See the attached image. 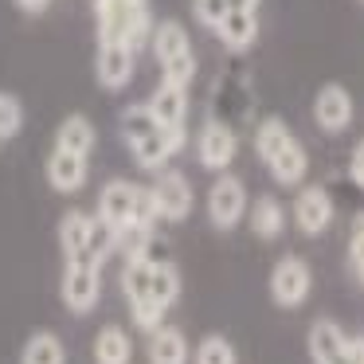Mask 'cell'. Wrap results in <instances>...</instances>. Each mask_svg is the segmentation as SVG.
I'll return each mask as SVG.
<instances>
[{
  "mask_svg": "<svg viewBox=\"0 0 364 364\" xmlns=\"http://www.w3.org/2000/svg\"><path fill=\"white\" fill-rule=\"evenodd\" d=\"M98 16V40H118L141 51L153 36L149 0H95Z\"/></svg>",
  "mask_w": 364,
  "mask_h": 364,
  "instance_id": "1",
  "label": "cell"
},
{
  "mask_svg": "<svg viewBox=\"0 0 364 364\" xmlns=\"http://www.w3.org/2000/svg\"><path fill=\"white\" fill-rule=\"evenodd\" d=\"M149 43H153V55L161 59V75H165V82L188 87L192 75H196V55H192V43H188V36H184V28L173 24V20H165V24L153 28Z\"/></svg>",
  "mask_w": 364,
  "mask_h": 364,
  "instance_id": "2",
  "label": "cell"
},
{
  "mask_svg": "<svg viewBox=\"0 0 364 364\" xmlns=\"http://www.w3.org/2000/svg\"><path fill=\"white\" fill-rule=\"evenodd\" d=\"M59 294H63L71 314H90L98 306V294H102V262L87 259V255L82 259H67Z\"/></svg>",
  "mask_w": 364,
  "mask_h": 364,
  "instance_id": "3",
  "label": "cell"
},
{
  "mask_svg": "<svg viewBox=\"0 0 364 364\" xmlns=\"http://www.w3.org/2000/svg\"><path fill=\"white\" fill-rule=\"evenodd\" d=\"M309 290H314V270H309L306 259L286 255V259L274 262V270H270V298H274V306L298 309L309 298Z\"/></svg>",
  "mask_w": 364,
  "mask_h": 364,
  "instance_id": "4",
  "label": "cell"
},
{
  "mask_svg": "<svg viewBox=\"0 0 364 364\" xmlns=\"http://www.w3.org/2000/svg\"><path fill=\"white\" fill-rule=\"evenodd\" d=\"M208 215L220 231H231L247 215V188L239 176H220L208 192Z\"/></svg>",
  "mask_w": 364,
  "mask_h": 364,
  "instance_id": "5",
  "label": "cell"
},
{
  "mask_svg": "<svg viewBox=\"0 0 364 364\" xmlns=\"http://www.w3.org/2000/svg\"><path fill=\"white\" fill-rule=\"evenodd\" d=\"M153 204H157V220H188L192 212V184L184 181L181 173H161L157 184H153Z\"/></svg>",
  "mask_w": 364,
  "mask_h": 364,
  "instance_id": "6",
  "label": "cell"
},
{
  "mask_svg": "<svg viewBox=\"0 0 364 364\" xmlns=\"http://www.w3.org/2000/svg\"><path fill=\"white\" fill-rule=\"evenodd\" d=\"M134 55L137 51L129 43H118V40H98V82L106 90H122L129 79H134Z\"/></svg>",
  "mask_w": 364,
  "mask_h": 364,
  "instance_id": "7",
  "label": "cell"
},
{
  "mask_svg": "<svg viewBox=\"0 0 364 364\" xmlns=\"http://www.w3.org/2000/svg\"><path fill=\"white\" fill-rule=\"evenodd\" d=\"M134 200H137V184L129 181H110L102 192H98V220L114 231L134 228Z\"/></svg>",
  "mask_w": 364,
  "mask_h": 364,
  "instance_id": "8",
  "label": "cell"
},
{
  "mask_svg": "<svg viewBox=\"0 0 364 364\" xmlns=\"http://www.w3.org/2000/svg\"><path fill=\"white\" fill-rule=\"evenodd\" d=\"M235 129L223 126V122H208L204 129H200V141H196V157L204 168H212V173H223V168L235 161Z\"/></svg>",
  "mask_w": 364,
  "mask_h": 364,
  "instance_id": "9",
  "label": "cell"
},
{
  "mask_svg": "<svg viewBox=\"0 0 364 364\" xmlns=\"http://www.w3.org/2000/svg\"><path fill=\"white\" fill-rule=\"evenodd\" d=\"M294 223H298V231H306V235H321L333 223V200L321 184H309V188H301L298 196H294Z\"/></svg>",
  "mask_w": 364,
  "mask_h": 364,
  "instance_id": "10",
  "label": "cell"
},
{
  "mask_svg": "<svg viewBox=\"0 0 364 364\" xmlns=\"http://www.w3.org/2000/svg\"><path fill=\"white\" fill-rule=\"evenodd\" d=\"M145 106H149V114L168 129V134L184 137V118H188V87H176V82H161V87L153 90V98H149Z\"/></svg>",
  "mask_w": 364,
  "mask_h": 364,
  "instance_id": "11",
  "label": "cell"
},
{
  "mask_svg": "<svg viewBox=\"0 0 364 364\" xmlns=\"http://www.w3.org/2000/svg\"><path fill=\"white\" fill-rule=\"evenodd\" d=\"M314 122L325 129V134H345L348 122H353V98H348V90L337 87V82H329V87L317 90Z\"/></svg>",
  "mask_w": 364,
  "mask_h": 364,
  "instance_id": "12",
  "label": "cell"
},
{
  "mask_svg": "<svg viewBox=\"0 0 364 364\" xmlns=\"http://www.w3.org/2000/svg\"><path fill=\"white\" fill-rule=\"evenodd\" d=\"M345 348H348V337L337 321L317 317L309 325V356H314V364H345Z\"/></svg>",
  "mask_w": 364,
  "mask_h": 364,
  "instance_id": "13",
  "label": "cell"
},
{
  "mask_svg": "<svg viewBox=\"0 0 364 364\" xmlns=\"http://www.w3.org/2000/svg\"><path fill=\"white\" fill-rule=\"evenodd\" d=\"M82 181H87V157L55 145V153L48 157V184L55 192H79Z\"/></svg>",
  "mask_w": 364,
  "mask_h": 364,
  "instance_id": "14",
  "label": "cell"
},
{
  "mask_svg": "<svg viewBox=\"0 0 364 364\" xmlns=\"http://www.w3.org/2000/svg\"><path fill=\"white\" fill-rule=\"evenodd\" d=\"M215 36H220L223 48L231 51H247L255 43V36H259V16H255L251 9H228V16L220 20V24L212 28Z\"/></svg>",
  "mask_w": 364,
  "mask_h": 364,
  "instance_id": "15",
  "label": "cell"
},
{
  "mask_svg": "<svg viewBox=\"0 0 364 364\" xmlns=\"http://www.w3.org/2000/svg\"><path fill=\"white\" fill-rule=\"evenodd\" d=\"M149 364H188V341H184L181 329H173V325H157V329L149 333Z\"/></svg>",
  "mask_w": 364,
  "mask_h": 364,
  "instance_id": "16",
  "label": "cell"
},
{
  "mask_svg": "<svg viewBox=\"0 0 364 364\" xmlns=\"http://www.w3.org/2000/svg\"><path fill=\"white\" fill-rule=\"evenodd\" d=\"M267 168H270V176H274L278 184H301L306 181V168H309V157H306V149L298 145V137H290V141L282 145V149L274 153V157L267 161Z\"/></svg>",
  "mask_w": 364,
  "mask_h": 364,
  "instance_id": "17",
  "label": "cell"
},
{
  "mask_svg": "<svg viewBox=\"0 0 364 364\" xmlns=\"http://www.w3.org/2000/svg\"><path fill=\"white\" fill-rule=\"evenodd\" d=\"M134 360V341L122 325H102L95 337V364H129Z\"/></svg>",
  "mask_w": 364,
  "mask_h": 364,
  "instance_id": "18",
  "label": "cell"
},
{
  "mask_svg": "<svg viewBox=\"0 0 364 364\" xmlns=\"http://www.w3.org/2000/svg\"><path fill=\"white\" fill-rule=\"evenodd\" d=\"M87 239H90V215L87 212H67L59 220V247H63V262L67 259H82L87 255ZM90 259V255H87Z\"/></svg>",
  "mask_w": 364,
  "mask_h": 364,
  "instance_id": "19",
  "label": "cell"
},
{
  "mask_svg": "<svg viewBox=\"0 0 364 364\" xmlns=\"http://www.w3.org/2000/svg\"><path fill=\"white\" fill-rule=\"evenodd\" d=\"M251 231L259 239H278L286 231V208L274 196H259L251 204Z\"/></svg>",
  "mask_w": 364,
  "mask_h": 364,
  "instance_id": "20",
  "label": "cell"
},
{
  "mask_svg": "<svg viewBox=\"0 0 364 364\" xmlns=\"http://www.w3.org/2000/svg\"><path fill=\"white\" fill-rule=\"evenodd\" d=\"M20 364H67V348L51 329H40L28 337L24 353H20Z\"/></svg>",
  "mask_w": 364,
  "mask_h": 364,
  "instance_id": "21",
  "label": "cell"
},
{
  "mask_svg": "<svg viewBox=\"0 0 364 364\" xmlns=\"http://www.w3.org/2000/svg\"><path fill=\"white\" fill-rule=\"evenodd\" d=\"M149 294L161 309H168L176 298H181V270L168 259H153V278H149Z\"/></svg>",
  "mask_w": 364,
  "mask_h": 364,
  "instance_id": "22",
  "label": "cell"
},
{
  "mask_svg": "<svg viewBox=\"0 0 364 364\" xmlns=\"http://www.w3.org/2000/svg\"><path fill=\"white\" fill-rule=\"evenodd\" d=\"M55 145H59V149H71V153H82V157H87V153L95 149V126H90L82 114H71V118L59 126Z\"/></svg>",
  "mask_w": 364,
  "mask_h": 364,
  "instance_id": "23",
  "label": "cell"
},
{
  "mask_svg": "<svg viewBox=\"0 0 364 364\" xmlns=\"http://www.w3.org/2000/svg\"><path fill=\"white\" fill-rule=\"evenodd\" d=\"M290 129L282 126L278 118H267V122H259V129H255V149H259V157H262V165H267L270 157H274L278 149H282L286 141H290Z\"/></svg>",
  "mask_w": 364,
  "mask_h": 364,
  "instance_id": "24",
  "label": "cell"
},
{
  "mask_svg": "<svg viewBox=\"0 0 364 364\" xmlns=\"http://www.w3.org/2000/svg\"><path fill=\"white\" fill-rule=\"evenodd\" d=\"M196 364H235V348L228 337H204L196 348Z\"/></svg>",
  "mask_w": 364,
  "mask_h": 364,
  "instance_id": "25",
  "label": "cell"
},
{
  "mask_svg": "<svg viewBox=\"0 0 364 364\" xmlns=\"http://www.w3.org/2000/svg\"><path fill=\"white\" fill-rule=\"evenodd\" d=\"M20 126H24V110H20V102L9 98V95H0V141H4V137H16Z\"/></svg>",
  "mask_w": 364,
  "mask_h": 364,
  "instance_id": "26",
  "label": "cell"
},
{
  "mask_svg": "<svg viewBox=\"0 0 364 364\" xmlns=\"http://www.w3.org/2000/svg\"><path fill=\"white\" fill-rule=\"evenodd\" d=\"M348 262L356 274H364V212L353 220V235H348Z\"/></svg>",
  "mask_w": 364,
  "mask_h": 364,
  "instance_id": "27",
  "label": "cell"
},
{
  "mask_svg": "<svg viewBox=\"0 0 364 364\" xmlns=\"http://www.w3.org/2000/svg\"><path fill=\"white\" fill-rule=\"evenodd\" d=\"M192 9H196V20L208 28H215L223 16H228V0H192Z\"/></svg>",
  "mask_w": 364,
  "mask_h": 364,
  "instance_id": "28",
  "label": "cell"
},
{
  "mask_svg": "<svg viewBox=\"0 0 364 364\" xmlns=\"http://www.w3.org/2000/svg\"><path fill=\"white\" fill-rule=\"evenodd\" d=\"M348 176H353L356 184L364 188V137L356 141V149H353V157H348Z\"/></svg>",
  "mask_w": 364,
  "mask_h": 364,
  "instance_id": "29",
  "label": "cell"
},
{
  "mask_svg": "<svg viewBox=\"0 0 364 364\" xmlns=\"http://www.w3.org/2000/svg\"><path fill=\"white\" fill-rule=\"evenodd\" d=\"M345 364H364V333H356V337H348Z\"/></svg>",
  "mask_w": 364,
  "mask_h": 364,
  "instance_id": "30",
  "label": "cell"
},
{
  "mask_svg": "<svg viewBox=\"0 0 364 364\" xmlns=\"http://www.w3.org/2000/svg\"><path fill=\"white\" fill-rule=\"evenodd\" d=\"M16 4H20L24 12H32V16H36V12H43V9H48L51 0H16Z\"/></svg>",
  "mask_w": 364,
  "mask_h": 364,
  "instance_id": "31",
  "label": "cell"
},
{
  "mask_svg": "<svg viewBox=\"0 0 364 364\" xmlns=\"http://www.w3.org/2000/svg\"><path fill=\"white\" fill-rule=\"evenodd\" d=\"M228 9H259V0H228Z\"/></svg>",
  "mask_w": 364,
  "mask_h": 364,
  "instance_id": "32",
  "label": "cell"
},
{
  "mask_svg": "<svg viewBox=\"0 0 364 364\" xmlns=\"http://www.w3.org/2000/svg\"><path fill=\"white\" fill-rule=\"evenodd\" d=\"M360 282H364V274H360Z\"/></svg>",
  "mask_w": 364,
  "mask_h": 364,
  "instance_id": "33",
  "label": "cell"
}]
</instances>
